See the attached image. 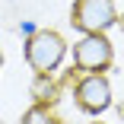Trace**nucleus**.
<instances>
[{"label":"nucleus","mask_w":124,"mask_h":124,"mask_svg":"<svg viewBox=\"0 0 124 124\" xmlns=\"http://www.w3.org/2000/svg\"><path fill=\"white\" fill-rule=\"evenodd\" d=\"M64 54H67V45L51 29L32 32L29 41H26V61H29V67L35 73H45V77H51V70H57V64L64 61Z\"/></svg>","instance_id":"obj_1"},{"label":"nucleus","mask_w":124,"mask_h":124,"mask_svg":"<svg viewBox=\"0 0 124 124\" xmlns=\"http://www.w3.org/2000/svg\"><path fill=\"white\" fill-rule=\"evenodd\" d=\"M70 22L80 32H108L118 22V10L115 0H77L70 10Z\"/></svg>","instance_id":"obj_2"},{"label":"nucleus","mask_w":124,"mask_h":124,"mask_svg":"<svg viewBox=\"0 0 124 124\" xmlns=\"http://www.w3.org/2000/svg\"><path fill=\"white\" fill-rule=\"evenodd\" d=\"M111 57H115V51H111V41L105 38V32H89L73 48V61L86 73H102L111 64Z\"/></svg>","instance_id":"obj_3"},{"label":"nucleus","mask_w":124,"mask_h":124,"mask_svg":"<svg viewBox=\"0 0 124 124\" xmlns=\"http://www.w3.org/2000/svg\"><path fill=\"white\" fill-rule=\"evenodd\" d=\"M77 105L89 115H99L111 105V86L102 73H89L86 80H80L77 86Z\"/></svg>","instance_id":"obj_4"},{"label":"nucleus","mask_w":124,"mask_h":124,"mask_svg":"<svg viewBox=\"0 0 124 124\" xmlns=\"http://www.w3.org/2000/svg\"><path fill=\"white\" fill-rule=\"evenodd\" d=\"M22 124H61V121L51 115V108H45V105H32L26 115H22Z\"/></svg>","instance_id":"obj_5"},{"label":"nucleus","mask_w":124,"mask_h":124,"mask_svg":"<svg viewBox=\"0 0 124 124\" xmlns=\"http://www.w3.org/2000/svg\"><path fill=\"white\" fill-rule=\"evenodd\" d=\"M32 92H35L38 102H45V99H54V86H51V83L45 86V73H38V83L32 86Z\"/></svg>","instance_id":"obj_6"},{"label":"nucleus","mask_w":124,"mask_h":124,"mask_svg":"<svg viewBox=\"0 0 124 124\" xmlns=\"http://www.w3.org/2000/svg\"><path fill=\"white\" fill-rule=\"evenodd\" d=\"M19 32H22V35L29 38V35H32V32H38V29H35V22H32V19H26V22L19 26Z\"/></svg>","instance_id":"obj_7"},{"label":"nucleus","mask_w":124,"mask_h":124,"mask_svg":"<svg viewBox=\"0 0 124 124\" xmlns=\"http://www.w3.org/2000/svg\"><path fill=\"white\" fill-rule=\"evenodd\" d=\"M118 19H121V29H124V16H118Z\"/></svg>","instance_id":"obj_8"},{"label":"nucleus","mask_w":124,"mask_h":124,"mask_svg":"<svg viewBox=\"0 0 124 124\" xmlns=\"http://www.w3.org/2000/svg\"><path fill=\"white\" fill-rule=\"evenodd\" d=\"M0 67H3V54H0Z\"/></svg>","instance_id":"obj_9"}]
</instances>
